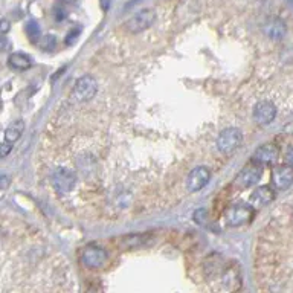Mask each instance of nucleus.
<instances>
[{"label": "nucleus", "instance_id": "9d476101", "mask_svg": "<svg viewBox=\"0 0 293 293\" xmlns=\"http://www.w3.org/2000/svg\"><path fill=\"white\" fill-rule=\"evenodd\" d=\"M263 32L266 37H269L270 40H283L286 37L287 28L286 23L280 19V17H270L264 25H263Z\"/></svg>", "mask_w": 293, "mask_h": 293}, {"label": "nucleus", "instance_id": "4468645a", "mask_svg": "<svg viewBox=\"0 0 293 293\" xmlns=\"http://www.w3.org/2000/svg\"><path fill=\"white\" fill-rule=\"evenodd\" d=\"M8 61H9V66L12 69H15V71H26L32 64L31 57L26 55V54H23V52H14V54H11L9 58H8Z\"/></svg>", "mask_w": 293, "mask_h": 293}, {"label": "nucleus", "instance_id": "6e6552de", "mask_svg": "<svg viewBox=\"0 0 293 293\" xmlns=\"http://www.w3.org/2000/svg\"><path fill=\"white\" fill-rule=\"evenodd\" d=\"M210 169L206 167H197L194 168L188 179H186V186L191 193H196V191H200L202 188L206 186V183L210 182Z\"/></svg>", "mask_w": 293, "mask_h": 293}, {"label": "nucleus", "instance_id": "412c9836", "mask_svg": "<svg viewBox=\"0 0 293 293\" xmlns=\"http://www.w3.org/2000/svg\"><path fill=\"white\" fill-rule=\"evenodd\" d=\"M9 29H11V25H9V22H8V20H5V19H2V20H0V36L6 34Z\"/></svg>", "mask_w": 293, "mask_h": 293}, {"label": "nucleus", "instance_id": "f257e3e1", "mask_svg": "<svg viewBox=\"0 0 293 293\" xmlns=\"http://www.w3.org/2000/svg\"><path fill=\"white\" fill-rule=\"evenodd\" d=\"M242 139H243V134L238 128H234V127L226 128L220 133L217 139V148L220 153L229 154L235 148H238V145L242 144Z\"/></svg>", "mask_w": 293, "mask_h": 293}, {"label": "nucleus", "instance_id": "9b49d317", "mask_svg": "<svg viewBox=\"0 0 293 293\" xmlns=\"http://www.w3.org/2000/svg\"><path fill=\"white\" fill-rule=\"evenodd\" d=\"M272 183L280 191L290 188V185L293 183V168L286 167V165L275 168L272 173Z\"/></svg>", "mask_w": 293, "mask_h": 293}, {"label": "nucleus", "instance_id": "aec40b11", "mask_svg": "<svg viewBox=\"0 0 293 293\" xmlns=\"http://www.w3.org/2000/svg\"><path fill=\"white\" fill-rule=\"evenodd\" d=\"M80 36V28H77L75 31H72V32H69V36H67V39H66V44H74V43L77 42V37Z\"/></svg>", "mask_w": 293, "mask_h": 293}, {"label": "nucleus", "instance_id": "f8f14e48", "mask_svg": "<svg viewBox=\"0 0 293 293\" xmlns=\"http://www.w3.org/2000/svg\"><path fill=\"white\" fill-rule=\"evenodd\" d=\"M275 199V193L270 186H260L256 188L251 196V203L253 208H263L269 205Z\"/></svg>", "mask_w": 293, "mask_h": 293}, {"label": "nucleus", "instance_id": "6ab92c4d", "mask_svg": "<svg viewBox=\"0 0 293 293\" xmlns=\"http://www.w3.org/2000/svg\"><path fill=\"white\" fill-rule=\"evenodd\" d=\"M12 150V144L11 142H2L0 144V159L6 158Z\"/></svg>", "mask_w": 293, "mask_h": 293}, {"label": "nucleus", "instance_id": "39448f33", "mask_svg": "<svg viewBox=\"0 0 293 293\" xmlns=\"http://www.w3.org/2000/svg\"><path fill=\"white\" fill-rule=\"evenodd\" d=\"M107 258H109V253L106 249H102L101 246H93V245L87 246L83 251V256H81L84 264L90 269L102 267L107 263Z\"/></svg>", "mask_w": 293, "mask_h": 293}, {"label": "nucleus", "instance_id": "5701e85b", "mask_svg": "<svg viewBox=\"0 0 293 293\" xmlns=\"http://www.w3.org/2000/svg\"><path fill=\"white\" fill-rule=\"evenodd\" d=\"M99 3H101L102 11H107V9H109V6H110V0H99Z\"/></svg>", "mask_w": 293, "mask_h": 293}, {"label": "nucleus", "instance_id": "20e7f679", "mask_svg": "<svg viewBox=\"0 0 293 293\" xmlns=\"http://www.w3.org/2000/svg\"><path fill=\"white\" fill-rule=\"evenodd\" d=\"M253 217V210L248 205H237L232 208H228L225 212V220L229 226H242L245 223H248Z\"/></svg>", "mask_w": 293, "mask_h": 293}, {"label": "nucleus", "instance_id": "f03ea898", "mask_svg": "<svg viewBox=\"0 0 293 293\" xmlns=\"http://www.w3.org/2000/svg\"><path fill=\"white\" fill-rule=\"evenodd\" d=\"M156 20V12L154 9H141L137 14H134L128 22H127V29L133 34H139L145 29H148Z\"/></svg>", "mask_w": 293, "mask_h": 293}, {"label": "nucleus", "instance_id": "2eb2a0df", "mask_svg": "<svg viewBox=\"0 0 293 293\" xmlns=\"http://www.w3.org/2000/svg\"><path fill=\"white\" fill-rule=\"evenodd\" d=\"M23 130H25V123H23L22 119L12 123L11 126L6 128V131H5V141H6V142H11V144L15 142V141L22 136Z\"/></svg>", "mask_w": 293, "mask_h": 293}, {"label": "nucleus", "instance_id": "7ed1b4c3", "mask_svg": "<svg viewBox=\"0 0 293 293\" xmlns=\"http://www.w3.org/2000/svg\"><path fill=\"white\" fill-rule=\"evenodd\" d=\"M98 90V83L92 75H84L77 80L75 87H74V98L78 102H85L90 101Z\"/></svg>", "mask_w": 293, "mask_h": 293}, {"label": "nucleus", "instance_id": "a211bd4d", "mask_svg": "<svg viewBox=\"0 0 293 293\" xmlns=\"http://www.w3.org/2000/svg\"><path fill=\"white\" fill-rule=\"evenodd\" d=\"M55 44H57L55 37H54V36H47V37H44V40H43L42 47L43 49H46V50H50V49L55 47Z\"/></svg>", "mask_w": 293, "mask_h": 293}, {"label": "nucleus", "instance_id": "ddd939ff", "mask_svg": "<svg viewBox=\"0 0 293 293\" xmlns=\"http://www.w3.org/2000/svg\"><path fill=\"white\" fill-rule=\"evenodd\" d=\"M278 156H280L278 148L272 144L263 145L253 153V159L258 164H275L278 161Z\"/></svg>", "mask_w": 293, "mask_h": 293}, {"label": "nucleus", "instance_id": "dca6fc26", "mask_svg": "<svg viewBox=\"0 0 293 293\" xmlns=\"http://www.w3.org/2000/svg\"><path fill=\"white\" fill-rule=\"evenodd\" d=\"M25 31H26V36L29 37L31 42H37V40L40 39L42 31H40V26H39L37 22H34V20L28 22L26 26H25Z\"/></svg>", "mask_w": 293, "mask_h": 293}, {"label": "nucleus", "instance_id": "0eeeda50", "mask_svg": "<svg viewBox=\"0 0 293 293\" xmlns=\"http://www.w3.org/2000/svg\"><path fill=\"white\" fill-rule=\"evenodd\" d=\"M261 176H263V168L260 165H248L235 177V185L238 188H251L260 182Z\"/></svg>", "mask_w": 293, "mask_h": 293}, {"label": "nucleus", "instance_id": "423d86ee", "mask_svg": "<svg viewBox=\"0 0 293 293\" xmlns=\"http://www.w3.org/2000/svg\"><path fill=\"white\" fill-rule=\"evenodd\" d=\"M52 180H54V186L57 188V191L66 194L74 189L77 177H75L74 171H71L67 168H58L52 174Z\"/></svg>", "mask_w": 293, "mask_h": 293}, {"label": "nucleus", "instance_id": "f3484780", "mask_svg": "<svg viewBox=\"0 0 293 293\" xmlns=\"http://www.w3.org/2000/svg\"><path fill=\"white\" fill-rule=\"evenodd\" d=\"M206 217H208V211L205 210V208H200V210H197L194 212V221H197L199 225H205Z\"/></svg>", "mask_w": 293, "mask_h": 293}, {"label": "nucleus", "instance_id": "4be33fe9", "mask_svg": "<svg viewBox=\"0 0 293 293\" xmlns=\"http://www.w3.org/2000/svg\"><path fill=\"white\" fill-rule=\"evenodd\" d=\"M286 162L293 168V148L287 150V153H286Z\"/></svg>", "mask_w": 293, "mask_h": 293}, {"label": "nucleus", "instance_id": "1a4fd4ad", "mask_svg": "<svg viewBox=\"0 0 293 293\" xmlns=\"http://www.w3.org/2000/svg\"><path fill=\"white\" fill-rule=\"evenodd\" d=\"M277 116V107L270 101H261L253 107V119L261 124L267 126L270 124Z\"/></svg>", "mask_w": 293, "mask_h": 293}]
</instances>
